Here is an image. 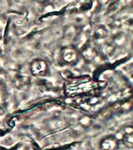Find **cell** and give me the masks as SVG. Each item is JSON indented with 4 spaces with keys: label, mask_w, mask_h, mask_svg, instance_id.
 <instances>
[{
    "label": "cell",
    "mask_w": 133,
    "mask_h": 150,
    "mask_svg": "<svg viewBox=\"0 0 133 150\" xmlns=\"http://www.w3.org/2000/svg\"><path fill=\"white\" fill-rule=\"evenodd\" d=\"M81 53L74 45H65L59 52V58L65 65L74 66L79 61Z\"/></svg>",
    "instance_id": "obj_1"
},
{
    "label": "cell",
    "mask_w": 133,
    "mask_h": 150,
    "mask_svg": "<svg viewBox=\"0 0 133 150\" xmlns=\"http://www.w3.org/2000/svg\"><path fill=\"white\" fill-rule=\"evenodd\" d=\"M31 74L36 77H44L49 74L50 69L46 61L42 59H35L30 63Z\"/></svg>",
    "instance_id": "obj_2"
},
{
    "label": "cell",
    "mask_w": 133,
    "mask_h": 150,
    "mask_svg": "<svg viewBox=\"0 0 133 150\" xmlns=\"http://www.w3.org/2000/svg\"><path fill=\"white\" fill-rule=\"evenodd\" d=\"M101 148L106 150H114L118 146V142L114 136H108L101 142Z\"/></svg>",
    "instance_id": "obj_3"
},
{
    "label": "cell",
    "mask_w": 133,
    "mask_h": 150,
    "mask_svg": "<svg viewBox=\"0 0 133 150\" xmlns=\"http://www.w3.org/2000/svg\"><path fill=\"white\" fill-rule=\"evenodd\" d=\"M107 31L105 30L104 28L103 27H100L98 29L95 30L94 32V37L97 40H101L105 38V37L107 36Z\"/></svg>",
    "instance_id": "obj_4"
}]
</instances>
